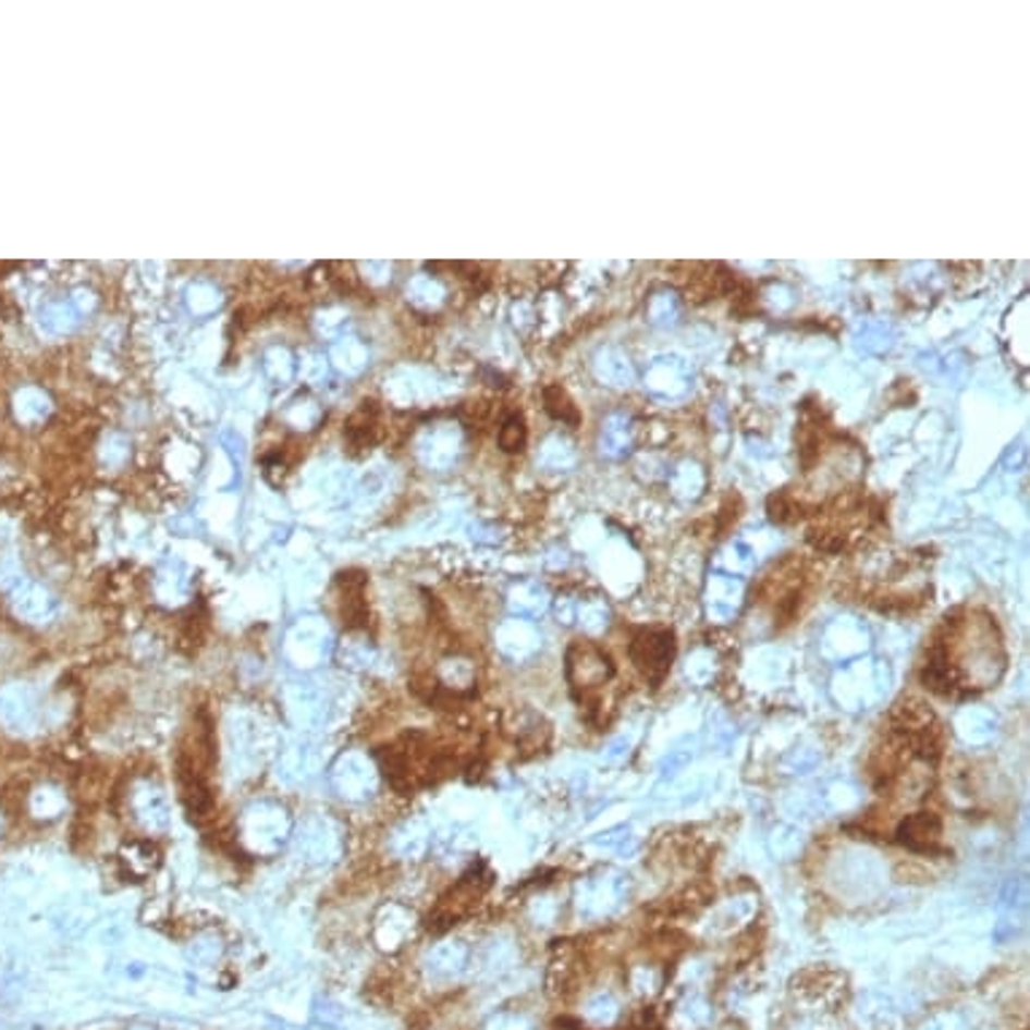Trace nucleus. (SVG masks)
<instances>
[{
  "label": "nucleus",
  "mask_w": 1030,
  "mask_h": 1030,
  "mask_svg": "<svg viewBox=\"0 0 1030 1030\" xmlns=\"http://www.w3.org/2000/svg\"><path fill=\"white\" fill-rule=\"evenodd\" d=\"M672 655H675L672 632H645L642 637L632 642L634 664L642 666V670L653 677V683H659L661 677L666 675Z\"/></svg>",
  "instance_id": "f257e3e1"
},
{
  "label": "nucleus",
  "mask_w": 1030,
  "mask_h": 1030,
  "mask_svg": "<svg viewBox=\"0 0 1030 1030\" xmlns=\"http://www.w3.org/2000/svg\"><path fill=\"white\" fill-rule=\"evenodd\" d=\"M939 834H942V823L936 814L917 812L909 814L902 825H898V842L909 847L912 853H936Z\"/></svg>",
  "instance_id": "f03ea898"
},
{
  "label": "nucleus",
  "mask_w": 1030,
  "mask_h": 1030,
  "mask_svg": "<svg viewBox=\"0 0 1030 1030\" xmlns=\"http://www.w3.org/2000/svg\"><path fill=\"white\" fill-rule=\"evenodd\" d=\"M524 445H526V421H524V416L515 413V416H511L505 424H502L500 449L507 451V454H518V451H524Z\"/></svg>",
  "instance_id": "7ed1b4c3"
},
{
  "label": "nucleus",
  "mask_w": 1030,
  "mask_h": 1030,
  "mask_svg": "<svg viewBox=\"0 0 1030 1030\" xmlns=\"http://www.w3.org/2000/svg\"><path fill=\"white\" fill-rule=\"evenodd\" d=\"M545 407L553 418H559V421L577 424V407L573 405V400L567 397V392H564L562 387L545 389Z\"/></svg>",
  "instance_id": "20e7f679"
}]
</instances>
